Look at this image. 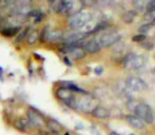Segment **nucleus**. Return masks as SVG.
<instances>
[{
    "mask_svg": "<svg viewBox=\"0 0 155 135\" xmlns=\"http://www.w3.org/2000/svg\"><path fill=\"white\" fill-rule=\"evenodd\" d=\"M92 20V14L90 11L88 10H82L78 11L77 13L71 15L69 17V25L71 29L75 30V31L84 32V30L86 29V27H88V25Z\"/></svg>",
    "mask_w": 155,
    "mask_h": 135,
    "instance_id": "1",
    "label": "nucleus"
},
{
    "mask_svg": "<svg viewBox=\"0 0 155 135\" xmlns=\"http://www.w3.org/2000/svg\"><path fill=\"white\" fill-rule=\"evenodd\" d=\"M52 5L54 6V11L62 15H71L82 10L84 3L81 0H56Z\"/></svg>",
    "mask_w": 155,
    "mask_h": 135,
    "instance_id": "2",
    "label": "nucleus"
},
{
    "mask_svg": "<svg viewBox=\"0 0 155 135\" xmlns=\"http://www.w3.org/2000/svg\"><path fill=\"white\" fill-rule=\"evenodd\" d=\"M98 106H99L98 104V98H96L94 95L89 94V93L77 94L75 110L82 113H86V114H89V113L92 114V112Z\"/></svg>",
    "mask_w": 155,
    "mask_h": 135,
    "instance_id": "3",
    "label": "nucleus"
},
{
    "mask_svg": "<svg viewBox=\"0 0 155 135\" xmlns=\"http://www.w3.org/2000/svg\"><path fill=\"white\" fill-rule=\"evenodd\" d=\"M27 119L29 120L30 125L33 128V130L43 129L45 123V117L39 110H37L34 107H29L27 110Z\"/></svg>",
    "mask_w": 155,
    "mask_h": 135,
    "instance_id": "4",
    "label": "nucleus"
},
{
    "mask_svg": "<svg viewBox=\"0 0 155 135\" xmlns=\"http://www.w3.org/2000/svg\"><path fill=\"white\" fill-rule=\"evenodd\" d=\"M123 64L126 69L139 70L146 64V58L143 55H137L136 53H128L124 56Z\"/></svg>",
    "mask_w": 155,
    "mask_h": 135,
    "instance_id": "5",
    "label": "nucleus"
},
{
    "mask_svg": "<svg viewBox=\"0 0 155 135\" xmlns=\"http://www.w3.org/2000/svg\"><path fill=\"white\" fill-rule=\"evenodd\" d=\"M135 115H136L138 118H140L143 123H152L154 121V113L152 108L146 102H139L136 104L134 109Z\"/></svg>",
    "mask_w": 155,
    "mask_h": 135,
    "instance_id": "6",
    "label": "nucleus"
},
{
    "mask_svg": "<svg viewBox=\"0 0 155 135\" xmlns=\"http://www.w3.org/2000/svg\"><path fill=\"white\" fill-rule=\"evenodd\" d=\"M97 40V42L99 43L100 47L104 48H109L112 45L116 44L118 41H120L121 36L118 33L115 32H108V33L100 34L97 38H95Z\"/></svg>",
    "mask_w": 155,
    "mask_h": 135,
    "instance_id": "7",
    "label": "nucleus"
},
{
    "mask_svg": "<svg viewBox=\"0 0 155 135\" xmlns=\"http://www.w3.org/2000/svg\"><path fill=\"white\" fill-rule=\"evenodd\" d=\"M126 87L129 90L137 91V92H141V91L147 90L148 86L146 81H143L141 78L135 77V76H130L126 79Z\"/></svg>",
    "mask_w": 155,
    "mask_h": 135,
    "instance_id": "8",
    "label": "nucleus"
},
{
    "mask_svg": "<svg viewBox=\"0 0 155 135\" xmlns=\"http://www.w3.org/2000/svg\"><path fill=\"white\" fill-rule=\"evenodd\" d=\"M45 127H47L50 134H53V135H61L63 130H64V128H63L61 123L58 120H56L55 118H52V117L45 118Z\"/></svg>",
    "mask_w": 155,
    "mask_h": 135,
    "instance_id": "9",
    "label": "nucleus"
},
{
    "mask_svg": "<svg viewBox=\"0 0 155 135\" xmlns=\"http://www.w3.org/2000/svg\"><path fill=\"white\" fill-rule=\"evenodd\" d=\"M13 127L17 130V131L21 132V133H30L33 130V128L30 125L29 120L27 119V117H18L14 120L13 123Z\"/></svg>",
    "mask_w": 155,
    "mask_h": 135,
    "instance_id": "10",
    "label": "nucleus"
},
{
    "mask_svg": "<svg viewBox=\"0 0 155 135\" xmlns=\"http://www.w3.org/2000/svg\"><path fill=\"white\" fill-rule=\"evenodd\" d=\"M82 48H84L86 54H91V55L99 53L100 49H101V47H100L99 43L97 42V40H96L95 38L86 41V42L84 43V45H82Z\"/></svg>",
    "mask_w": 155,
    "mask_h": 135,
    "instance_id": "11",
    "label": "nucleus"
},
{
    "mask_svg": "<svg viewBox=\"0 0 155 135\" xmlns=\"http://www.w3.org/2000/svg\"><path fill=\"white\" fill-rule=\"evenodd\" d=\"M126 120L131 127L136 130H143V128H145V123H143L140 118H138L136 115H132V114L127 115Z\"/></svg>",
    "mask_w": 155,
    "mask_h": 135,
    "instance_id": "12",
    "label": "nucleus"
},
{
    "mask_svg": "<svg viewBox=\"0 0 155 135\" xmlns=\"http://www.w3.org/2000/svg\"><path fill=\"white\" fill-rule=\"evenodd\" d=\"M92 115L95 118L98 119H107L110 117V110L101 106H98L95 108V110L92 112Z\"/></svg>",
    "mask_w": 155,
    "mask_h": 135,
    "instance_id": "13",
    "label": "nucleus"
},
{
    "mask_svg": "<svg viewBox=\"0 0 155 135\" xmlns=\"http://www.w3.org/2000/svg\"><path fill=\"white\" fill-rule=\"evenodd\" d=\"M19 31H20V27L14 25V27H4L0 31V33L4 37H14L19 33Z\"/></svg>",
    "mask_w": 155,
    "mask_h": 135,
    "instance_id": "14",
    "label": "nucleus"
},
{
    "mask_svg": "<svg viewBox=\"0 0 155 135\" xmlns=\"http://www.w3.org/2000/svg\"><path fill=\"white\" fill-rule=\"evenodd\" d=\"M39 35H40V33H39L37 30H30L29 33H28V36H27V42L28 44L30 45H33L35 44V43H37L39 41Z\"/></svg>",
    "mask_w": 155,
    "mask_h": 135,
    "instance_id": "15",
    "label": "nucleus"
},
{
    "mask_svg": "<svg viewBox=\"0 0 155 135\" xmlns=\"http://www.w3.org/2000/svg\"><path fill=\"white\" fill-rule=\"evenodd\" d=\"M137 16V12L135 10H130V11H127L126 13L123 15L121 19H123L124 22L126 23H132L134 21V19L136 18Z\"/></svg>",
    "mask_w": 155,
    "mask_h": 135,
    "instance_id": "16",
    "label": "nucleus"
},
{
    "mask_svg": "<svg viewBox=\"0 0 155 135\" xmlns=\"http://www.w3.org/2000/svg\"><path fill=\"white\" fill-rule=\"evenodd\" d=\"M63 35L64 34H62V32L58 31V30H51L49 36V41H51V42H58L60 40L62 41Z\"/></svg>",
    "mask_w": 155,
    "mask_h": 135,
    "instance_id": "17",
    "label": "nucleus"
},
{
    "mask_svg": "<svg viewBox=\"0 0 155 135\" xmlns=\"http://www.w3.org/2000/svg\"><path fill=\"white\" fill-rule=\"evenodd\" d=\"M133 6H134L135 11L138 12H143L146 10V5L148 3V0H132Z\"/></svg>",
    "mask_w": 155,
    "mask_h": 135,
    "instance_id": "18",
    "label": "nucleus"
},
{
    "mask_svg": "<svg viewBox=\"0 0 155 135\" xmlns=\"http://www.w3.org/2000/svg\"><path fill=\"white\" fill-rule=\"evenodd\" d=\"M50 32H51V28L50 25H45L42 30H41V33L39 35V40L42 43H45L49 41V36H50Z\"/></svg>",
    "mask_w": 155,
    "mask_h": 135,
    "instance_id": "19",
    "label": "nucleus"
},
{
    "mask_svg": "<svg viewBox=\"0 0 155 135\" xmlns=\"http://www.w3.org/2000/svg\"><path fill=\"white\" fill-rule=\"evenodd\" d=\"M29 17H31L35 22H40V21L45 18V14L41 13L40 11H38V10H32L29 14Z\"/></svg>",
    "mask_w": 155,
    "mask_h": 135,
    "instance_id": "20",
    "label": "nucleus"
},
{
    "mask_svg": "<svg viewBox=\"0 0 155 135\" xmlns=\"http://www.w3.org/2000/svg\"><path fill=\"white\" fill-rule=\"evenodd\" d=\"M29 31H30V29H23V30H21V31H19V33L16 35V36H17L16 37V42L17 43L22 42V41L27 38Z\"/></svg>",
    "mask_w": 155,
    "mask_h": 135,
    "instance_id": "21",
    "label": "nucleus"
},
{
    "mask_svg": "<svg viewBox=\"0 0 155 135\" xmlns=\"http://www.w3.org/2000/svg\"><path fill=\"white\" fill-rule=\"evenodd\" d=\"M151 28H152V25H151V23H150V22L145 23V25H140V28H139V29H138L139 34L146 35V34L148 33V32L150 31V30H151Z\"/></svg>",
    "mask_w": 155,
    "mask_h": 135,
    "instance_id": "22",
    "label": "nucleus"
},
{
    "mask_svg": "<svg viewBox=\"0 0 155 135\" xmlns=\"http://www.w3.org/2000/svg\"><path fill=\"white\" fill-rule=\"evenodd\" d=\"M97 2L101 6H104V8H110V6L114 5L115 0H97Z\"/></svg>",
    "mask_w": 155,
    "mask_h": 135,
    "instance_id": "23",
    "label": "nucleus"
},
{
    "mask_svg": "<svg viewBox=\"0 0 155 135\" xmlns=\"http://www.w3.org/2000/svg\"><path fill=\"white\" fill-rule=\"evenodd\" d=\"M146 10L148 13H155V0H148Z\"/></svg>",
    "mask_w": 155,
    "mask_h": 135,
    "instance_id": "24",
    "label": "nucleus"
},
{
    "mask_svg": "<svg viewBox=\"0 0 155 135\" xmlns=\"http://www.w3.org/2000/svg\"><path fill=\"white\" fill-rule=\"evenodd\" d=\"M140 44H141V47L146 50H151V49H153V47H154L153 42H151V41H147V40H143V42H140Z\"/></svg>",
    "mask_w": 155,
    "mask_h": 135,
    "instance_id": "25",
    "label": "nucleus"
},
{
    "mask_svg": "<svg viewBox=\"0 0 155 135\" xmlns=\"http://www.w3.org/2000/svg\"><path fill=\"white\" fill-rule=\"evenodd\" d=\"M133 41H135V42H143V40H146V35H143V34H137L135 35L134 37H133Z\"/></svg>",
    "mask_w": 155,
    "mask_h": 135,
    "instance_id": "26",
    "label": "nucleus"
},
{
    "mask_svg": "<svg viewBox=\"0 0 155 135\" xmlns=\"http://www.w3.org/2000/svg\"><path fill=\"white\" fill-rule=\"evenodd\" d=\"M153 14L154 13H146L145 14V16H143V18H145V20H147V21H150L151 22L152 20H153V18L155 16H153Z\"/></svg>",
    "mask_w": 155,
    "mask_h": 135,
    "instance_id": "27",
    "label": "nucleus"
},
{
    "mask_svg": "<svg viewBox=\"0 0 155 135\" xmlns=\"http://www.w3.org/2000/svg\"><path fill=\"white\" fill-rule=\"evenodd\" d=\"M34 0H17V2H19V4H23V5H31V3Z\"/></svg>",
    "mask_w": 155,
    "mask_h": 135,
    "instance_id": "28",
    "label": "nucleus"
},
{
    "mask_svg": "<svg viewBox=\"0 0 155 135\" xmlns=\"http://www.w3.org/2000/svg\"><path fill=\"white\" fill-rule=\"evenodd\" d=\"M3 1L8 6H13L17 3V0H3Z\"/></svg>",
    "mask_w": 155,
    "mask_h": 135,
    "instance_id": "29",
    "label": "nucleus"
},
{
    "mask_svg": "<svg viewBox=\"0 0 155 135\" xmlns=\"http://www.w3.org/2000/svg\"><path fill=\"white\" fill-rule=\"evenodd\" d=\"M36 135H50V133L48 131H45L43 129H39V130H37Z\"/></svg>",
    "mask_w": 155,
    "mask_h": 135,
    "instance_id": "30",
    "label": "nucleus"
},
{
    "mask_svg": "<svg viewBox=\"0 0 155 135\" xmlns=\"http://www.w3.org/2000/svg\"><path fill=\"white\" fill-rule=\"evenodd\" d=\"M150 23H151V25H152V27H155V17H154V18H153V20H152Z\"/></svg>",
    "mask_w": 155,
    "mask_h": 135,
    "instance_id": "31",
    "label": "nucleus"
},
{
    "mask_svg": "<svg viewBox=\"0 0 155 135\" xmlns=\"http://www.w3.org/2000/svg\"><path fill=\"white\" fill-rule=\"evenodd\" d=\"M55 1H56V0H48V2H49V3L51 4V5H52V4H53Z\"/></svg>",
    "mask_w": 155,
    "mask_h": 135,
    "instance_id": "32",
    "label": "nucleus"
},
{
    "mask_svg": "<svg viewBox=\"0 0 155 135\" xmlns=\"http://www.w3.org/2000/svg\"><path fill=\"white\" fill-rule=\"evenodd\" d=\"M110 135H120V134H118V133H116V132H111Z\"/></svg>",
    "mask_w": 155,
    "mask_h": 135,
    "instance_id": "33",
    "label": "nucleus"
},
{
    "mask_svg": "<svg viewBox=\"0 0 155 135\" xmlns=\"http://www.w3.org/2000/svg\"><path fill=\"white\" fill-rule=\"evenodd\" d=\"M64 135H70V133H68V132H67V133H65Z\"/></svg>",
    "mask_w": 155,
    "mask_h": 135,
    "instance_id": "34",
    "label": "nucleus"
}]
</instances>
